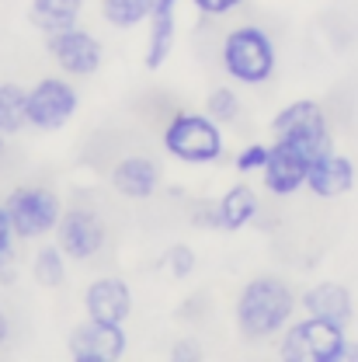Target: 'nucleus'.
<instances>
[{"label": "nucleus", "mask_w": 358, "mask_h": 362, "mask_svg": "<svg viewBox=\"0 0 358 362\" xmlns=\"http://www.w3.org/2000/svg\"><path fill=\"white\" fill-rule=\"evenodd\" d=\"M258 213H261L258 192L247 181H237V185H229L223 195L216 199V230L240 233V230H247L258 220Z\"/></svg>", "instance_id": "nucleus-17"}, {"label": "nucleus", "mask_w": 358, "mask_h": 362, "mask_svg": "<svg viewBox=\"0 0 358 362\" xmlns=\"http://www.w3.org/2000/svg\"><path fill=\"white\" fill-rule=\"evenodd\" d=\"M4 153H7V136L0 133V160H4Z\"/></svg>", "instance_id": "nucleus-28"}, {"label": "nucleus", "mask_w": 358, "mask_h": 362, "mask_svg": "<svg viewBox=\"0 0 358 362\" xmlns=\"http://www.w3.org/2000/svg\"><path fill=\"white\" fill-rule=\"evenodd\" d=\"M178 4L181 0H157L153 14L146 21V49H143V63L146 70H160L171 56H174V39H178Z\"/></svg>", "instance_id": "nucleus-14"}, {"label": "nucleus", "mask_w": 358, "mask_h": 362, "mask_svg": "<svg viewBox=\"0 0 358 362\" xmlns=\"http://www.w3.org/2000/svg\"><path fill=\"white\" fill-rule=\"evenodd\" d=\"M112 188L122 195V199H133V202H146L160 192V164L146 153H129V157H119L108 171Z\"/></svg>", "instance_id": "nucleus-13"}, {"label": "nucleus", "mask_w": 358, "mask_h": 362, "mask_svg": "<svg viewBox=\"0 0 358 362\" xmlns=\"http://www.w3.org/2000/svg\"><path fill=\"white\" fill-rule=\"evenodd\" d=\"M244 0H191V7L198 11V14H205V18H223L229 11H237Z\"/></svg>", "instance_id": "nucleus-26"}, {"label": "nucleus", "mask_w": 358, "mask_h": 362, "mask_svg": "<svg viewBox=\"0 0 358 362\" xmlns=\"http://www.w3.org/2000/svg\"><path fill=\"white\" fill-rule=\"evenodd\" d=\"M18 230L11 223V216H7V209H4V202H0V269L14 258V247H18Z\"/></svg>", "instance_id": "nucleus-25"}, {"label": "nucleus", "mask_w": 358, "mask_h": 362, "mask_svg": "<svg viewBox=\"0 0 358 362\" xmlns=\"http://www.w3.org/2000/svg\"><path fill=\"white\" fill-rule=\"evenodd\" d=\"M310 164H314V153L303 150L299 143H292V139H271L268 164L261 171L265 192L278 195V199H289V195L303 192L306 178H310Z\"/></svg>", "instance_id": "nucleus-11"}, {"label": "nucleus", "mask_w": 358, "mask_h": 362, "mask_svg": "<svg viewBox=\"0 0 358 362\" xmlns=\"http://www.w3.org/2000/svg\"><path fill=\"white\" fill-rule=\"evenodd\" d=\"M21 129H28V88L0 81V133L11 139Z\"/></svg>", "instance_id": "nucleus-20"}, {"label": "nucleus", "mask_w": 358, "mask_h": 362, "mask_svg": "<svg viewBox=\"0 0 358 362\" xmlns=\"http://www.w3.org/2000/svg\"><path fill=\"white\" fill-rule=\"evenodd\" d=\"M84 4H88V0H32L28 21H32L42 35H52V32H63V28H70V25H80Z\"/></svg>", "instance_id": "nucleus-18"}, {"label": "nucleus", "mask_w": 358, "mask_h": 362, "mask_svg": "<svg viewBox=\"0 0 358 362\" xmlns=\"http://www.w3.org/2000/svg\"><path fill=\"white\" fill-rule=\"evenodd\" d=\"M11 341V320H7V314L0 310V349Z\"/></svg>", "instance_id": "nucleus-27"}, {"label": "nucleus", "mask_w": 358, "mask_h": 362, "mask_svg": "<svg viewBox=\"0 0 358 362\" xmlns=\"http://www.w3.org/2000/svg\"><path fill=\"white\" fill-rule=\"evenodd\" d=\"M348 324L303 314L278 334V359L285 362H345L348 352Z\"/></svg>", "instance_id": "nucleus-4"}, {"label": "nucleus", "mask_w": 358, "mask_h": 362, "mask_svg": "<svg viewBox=\"0 0 358 362\" xmlns=\"http://www.w3.org/2000/svg\"><path fill=\"white\" fill-rule=\"evenodd\" d=\"M220 66L240 88H261L278 70V49L261 25H237L223 35Z\"/></svg>", "instance_id": "nucleus-2"}, {"label": "nucleus", "mask_w": 358, "mask_h": 362, "mask_svg": "<svg viewBox=\"0 0 358 362\" xmlns=\"http://www.w3.org/2000/svg\"><path fill=\"white\" fill-rule=\"evenodd\" d=\"M153 4H157V0H97V14H101V21H105L108 28L133 32V28L150 21Z\"/></svg>", "instance_id": "nucleus-19"}, {"label": "nucleus", "mask_w": 358, "mask_h": 362, "mask_svg": "<svg viewBox=\"0 0 358 362\" xmlns=\"http://www.w3.org/2000/svg\"><path fill=\"white\" fill-rule=\"evenodd\" d=\"M66 251L52 240V244H42L32 258V279L42 286V289H59L66 286Z\"/></svg>", "instance_id": "nucleus-21"}, {"label": "nucleus", "mask_w": 358, "mask_h": 362, "mask_svg": "<svg viewBox=\"0 0 358 362\" xmlns=\"http://www.w3.org/2000/svg\"><path fill=\"white\" fill-rule=\"evenodd\" d=\"M160 143L167 157H174L178 164H188V168H209L223 160L226 153L223 126L209 112H188V108L167 119Z\"/></svg>", "instance_id": "nucleus-3"}, {"label": "nucleus", "mask_w": 358, "mask_h": 362, "mask_svg": "<svg viewBox=\"0 0 358 362\" xmlns=\"http://www.w3.org/2000/svg\"><path fill=\"white\" fill-rule=\"evenodd\" d=\"M299 307V296L292 293V286L278 275H254L244 282V289L237 293L233 303V324L237 334L244 341H268L278 338Z\"/></svg>", "instance_id": "nucleus-1"}, {"label": "nucleus", "mask_w": 358, "mask_h": 362, "mask_svg": "<svg viewBox=\"0 0 358 362\" xmlns=\"http://www.w3.org/2000/svg\"><path fill=\"white\" fill-rule=\"evenodd\" d=\"M205 112L220 122V126H233L240 115H244V101H240V94L229 88H213L209 90V98H205Z\"/></svg>", "instance_id": "nucleus-22"}, {"label": "nucleus", "mask_w": 358, "mask_h": 362, "mask_svg": "<svg viewBox=\"0 0 358 362\" xmlns=\"http://www.w3.org/2000/svg\"><path fill=\"white\" fill-rule=\"evenodd\" d=\"M271 139H292L303 150H310L314 157L334 150V133H330V119L327 108L316 98H296L289 105H282L268 122Z\"/></svg>", "instance_id": "nucleus-6"}, {"label": "nucleus", "mask_w": 358, "mask_h": 362, "mask_svg": "<svg viewBox=\"0 0 358 362\" xmlns=\"http://www.w3.org/2000/svg\"><path fill=\"white\" fill-rule=\"evenodd\" d=\"M45 52L56 63V70H63L66 77H94L105 63L101 39L80 25H70L63 32L45 35Z\"/></svg>", "instance_id": "nucleus-8"}, {"label": "nucleus", "mask_w": 358, "mask_h": 362, "mask_svg": "<svg viewBox=\"0 0 358 362\" xmlns=\"http://www.w3.org/2000/svg\"><path fill=\"white\" fill-rule=\"evenodd\" d=\"M195 269H198V255H195L191 244L178 240V244H171V247L164 251V272H167L174 282L188 279V275H195Z\"/></svg>", "instance_id": "nucleus-23"}, {"label": "nucleus", "mask_w": 358, "mask_h": 362, "mask_svg": "<svg viewBox=\"0 0 358 362\" xmlns=\"http://www.w3.org/2000/svg\"><path fill=\"white\" fill-rule=\"evenodd\" d=\"M355 188V160L338 153V150H327L314 157L310 164V178H306V192H314L316 199H341Z\"/></svg>", "instance_id": "nucleus-15"}, {"label": "nucleus", "mask_w": 358, "mask_h": 362, "mask_svg": "<svg viewBox=\"0 0 358 362\" xmlns=\"http://www.w3.org/2000/svg\"><path fill=\"white\" fill-rule=\"evenodd\" d=\"M268 153H271V143H247V146L233 157L237 175H261L265 164H268Z\"/></svg>", "instance_id": "nucleus-24"}, {"label": "nucleus", "mask_w": 358, "mask_h": 362, "mask_svg": "<svg viewBox=\"0 0 358 362\" xmlns=\"http://www.w3.org/2000/svg\"><path fill=\"white\" fill-rule=\"evenodd\" d=\"M80 303H84V314L90 320H101V324H126L136 307L133 286L126 279H119V275H97V279H90L84 296H80Z\"/></svg>", "instance_id": "nucleus-12"}, {"label": "nucleus", "mask_w": 358, "mask_h": 362, "mask_svg": "<svg viewBox=\"0 0 358 362\" xmlns=\"http://www.w3.org/2000/svg\"><path fill=\"white\" fill-rule=\"evenodd\" d=\"M80 108V90L73 81L63 77H42L28 88V126L39 133H59L63 126L73 122Z\"/></svg>", "instance_id": "nucleus-7"}, {"label": "nucleus", "mask_w": 358, "mask_h": 362, "mask_svg": "<svg viewBox=\"0 0 358 362\" xmlns=\"http://www.w3.org/2000/svg\"><path fill=\"white\" fill-rule=\"evenodd\" d=\"M52 237H56V244L66 251L70 262H90V258H97V255L105 251V244H108V226L101 220V213L90 209V206H66Z\"/></svg>", "instance_id": "nucleus-9"}, {"label": "nucleus", "mask_w": 358, "mask_h": 362, "mask_svg": "<svg viewBox=\"0 0 358 362\" xmlns=\"http://www.w3.org/2000/svg\"><path fill=\"white\" fill-rule=\"evenodd\" d=\"M66 356L73 362H119L129 356V334L126 324H101L84 317L70 338H66Z\"/></svg>", "instance_id": "nucleus-10"}, {"label": "nucleus", "mask_w": 358, "mask_h": 362, "mask_svg": "<svg viewBox=\"0 0 358 362\" xmlns=\"http://www.w3.org/2000/svg\"><path fill=\"white\" fill-rule=\"evenodd\" d=\"M299 307L303 314H316L327 317V320H338V324H352L355 320V296L345 282H314L306 293H299Z\"/></svg>", "instance_id": "nucleus-16"}, {"label": "nucleus", "mask_w": 358, "mask_h": 362, "mask_svg": "<svg viewBox=\"0 0 358 362\" xmlns=\"http://www.w3.org/2000/svg\"><path fill=\"white\" fill-rule=\"evenodd\" d=\"M4 209H7L21 240H42L49 233H56L66 206L52 185H18L7 192Z\"/></svg>", "instance_id": "nucleus-5"}]
</instances>
